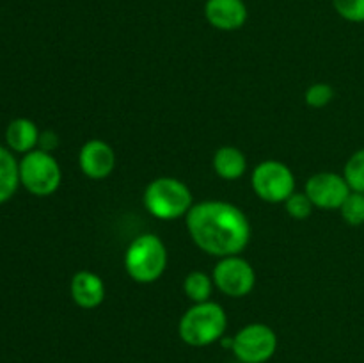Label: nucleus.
I'll list each match as a JSON object with an SVG mask.
<instances>
[{"mask_svg":"<svg viewBox=\"0 0 364 363\" xmlns=\"http://www.w3.org/2000/svg\"><path fill=\"white\" fill-rule=\"evenodd\" d=\"M192 242L206 255H240L251 241V224L237 205L208 199L192 205L185 216Z\"/></svg>","mask_w":364,"mask_h":363,"instance_id":"1","label":"nucleus"},{"mask_svg":"<svg viewBox=\"0 0 364 363\" xmlns=\"http://www.w3.org/2000/svg\"><path fill=\"white\" fill-rule=\"evenodd\" d=\"M228 327V315L215 301L194 302L181 315L178 335L191 347H206L224 337Z\"/></svg>","mask_w":364,"mask_h":363,"instance_id":"2","label":"nucleus"},{"mask_svg":"<svg viewBox=\"0 0 364 363\" xmlns=\"http://www.w3.org/2000/svg\"><path fill=\"white\" fill-rule=\"evenodd\" d=\"M167 248L155 233L137 235L124 253V269L128 276L142 285L159 280L167 267Z\"/></svg>","mask_w":364,"mask_h":363,"instance_id":"3","label":"nucleus"},{"mask_svg":"<svg viewBox=\"0 0 364 363\" xmlns=\"http://www.w3.org/2000/svg\"><path fill=\"white\" fill-rule=\"evenodd\" d=\"M192 192L187 184L173 177L155 178L144 191V206L153 217L162 221L180 219L192 209Z\"/></svg>","mask_w":364,"mask_h":363,"instance_id":"4","label":"nucleus"},{"mask_svg":"<svg viewBox=\"0 0 364 363\" xmlns=\"http://www.w3.org/2000/svg\"><path fill=\"white\" fill-rule=\"evenodd\" d=\"M60 182H63V171L50 152L36 148L21 157L20 185H23L32 196L38 198L52 196L59 189Z\"/></svg>","mask_w":364,"mask_h":363,"instance_id":"5","label":"nucleus"},{"mask_svg":"<svg viewBox=\"0 0 364 363\" xmlns=\"http://www.w3.org/2000/svg\"><path fill=\"white\" fill-rule=\"evenodd\" d=\"M256 196L267 203H284L295 192L294 171L279 160H263L251 177Z\"/></svg>","mask_w":364,"mask_h":363,"instance_id":"6","label":"nucleus"},{"mask_svg":"<svg viewBox=\"0 0 364 363\" xmlns=\"http://www.w3.org/2000/svg\"><path fill=\"white\" fill-rule=\"evenodd\" d=\"M231 351L240 363H265L276 354L277 335L267 324H247L233 337Z\"/></svg>","mask_w":364,"mask_h":363,"instance_id":"7","label":"nucleus"},{"mask_svg":"<svg viewBox=\"0 0 364 363\" xmlns=\"http://www.w3.org/2000/svg\"><path fill=\"white\" fill-rule=\"evenodd\" d=\"M213 285L228 298H244L255 288V267L240 255L224 256L213 267Z\"/></svg>","mask_w":364,"mask_h":363,"instance_id":"8","label":"nucleus"},{"mask_svg":"<svg viewBox=\"0 0 364 363\" xmlns=\"http://www.w3.org/2000/svg\"><path fill=\"white\" fill-rule=\"evenodd\" d=\"M304 192L315 209L322 210H340L345 199L352 192L350 185L347 184L343 174L333 173V171H322L316 173L306 182Z\"/></svg>","mask_w":364,"mask_h":363,"instance_id":"9","label":"nucleus"},{"mask_svg":"<svg viewBox=\"0 0 364 363\" xmlns=\"http://www.w3.org/2000/svg\"><path fill=\"white\" fill-rule=\"evenodd\" d=\"M78 166L87 178L103 180L116 167V153L109 142L102 141V139H91L80 148Z\"/></svg>","mask_w":364,"mask_h":363,"instance_id":"10","label":"nucleus"},{"mask_svg":"<svg viewBox=\"0 0 364 363\" xmlns=\"http://www.w3.org/2000/svg\"><path fill=\"white\" fill-rule=\"evenodd\" d=\"M205 18L217 31H238L247 21V6L244 0H206Z\"/></svg>","mask_w":364,"mask_h":363,"instance_id":"11","label":"nucleus"},{"mask_svg":"<svg viewBox=\"0 0 364 363\" xmlns=\"http://www.w3.org/2000/svg\"><path fill=\"white\" fill-rule=\"evenodd\" d=\"M70 294L75 305L84 310L98 308L105 299V283L102 278L91 270H78L71 278Z\"/></svg>","mask_w":364,"mask_h":363,"instance_id":"12","label":"nucleus"},{"mask_svg":"<svg viewBox=\"0 0 364 363\" xmlns=\"http://www.w3.org/2000/svg\"><path fill=\"white\" fill-rule=\"evenodd\" d=\"M39 132L38 125L28 117H16L11 121L6 128V144L13 153H25L36 149L39 144Z\"/></svg>","mask_w":364,"mask_h":363,"instance_id":"13","label":"nucleus"},{"mask_svg":"<svg viewBox=\"0 0 364 363\" xmlns=\"http://www.w3.org/2000/svg\"><path fill=\"white\" fill-rule=\"evenodd\" d=\"M213 171L223 180H238L247 171V159L235 146H223L213 155Z\"/></svg>","mask_w":364,"mask_h":363,"instance_id":"14","label":"nucleus"},{"mask_svg":"<svg viewBox=\"0 0 364 363\" xmlns=\"http://www.w3.org/2000/svg\"><path fill=\"white\" fill-rule=\"evenodd\" d=\"M20 187V162L7 146L0 144V205L9 201Z\"/></svg>","mask_w":364,"mask_h":363,"instance_id":"15","label":"nucleus"},{"mask_svg":"<svg viewBox=\"0 0 364 363\" xmlns=\"http://www.w3.org/2000/svg\"><path fill=\"white\" fill-rule=\"evenodd\" d=\"M183 290L192 302L210 301L213 290V278L203 270H192L185 278Z\"/></svg>","mask_w":364,"mask_h":363,"instance_id":"16","label":"nucleus"},{"mask_svg":"<svg viewBox=\"0 0 364 363\" xmlns=\"http://www.w3.org/2000/svg\"><path fill=\"white\" fill-rule=\"evenodd\" d=\"M343 177L352 191L364 192V148H359L348 157L343 167Z\"/></svg>","mask_w":364,"mask_h":363,"instance_id":"17","label":"nucleus"},{"mask_svg":"<svg viewBox=\"0 0 364 363\" xmlns=\"http://www.w3.org/2000/svg\"><path fill=\"white\" fill-rule=\"evenodd\" d=\"M340 214L348 226H363L364 224V192L352 191L343 205L340 206Z\"/></svg>","mask_w":364,"mask_h":363,"instance_id":"18","label":"nucleus"},{"mask_svg":"<svg viewBox=\"0 0 364 363\" xmlns=\"http://www.w3.org/2000/svg\"><path fill=\"white\" fill-rule=\"evenodd\" d=\"M284 209H287V212L290 214L294 219L301 221V219H308V217L311 216L315 205H313L311 199L308 198V194H306V192L295 191L294 194H291L290 198L284 201Z\"/></svg>","mask_w":364,"mask_h":363,"instance_id":"19","label":"nucleus"},{"mask_svg":"<svg viewBox=\"0 0 364 363\" xmlns=\"http://www.w3.org/2000/svg\"><path fill=\"white\" fill-rule=\"evenodd\" d=\"M334 98V89L333 85L326 84V82H318V84L309 85L306 91L304 100L309 107L313 109H322V107L329 105Z\"/></svg>","mask_w":364,"mask_h":363,"instance_id":"20","label":"nucleus"},{"mask_svg":"<svg viewBox=\"0 0 364 363\" xmlns=\"http://www.w3.org/2000/svg\"><path fill=\"white\" fill-rule=\"evenodd\" d=\"M333 7L343 20L364 23V0H333Z\"/></svg>","mask_w":364,"mask_h":363,"instance_id":"21","label":"nucleus"},{"mask_svg":"<svg viewBox=\"0 0 364 363\" xmlns=\"http://www.w3.org/2000/svg\"><path fill=\"white\" fill-rule=\"evenodd\" d=\"M39 146L45 152H52L57 146V135L53 132H41V135H39Z\"/></svg>","mask_w":364,"mask_h":363,"instance_id":"22","label":"nucleus"}]
</instances>
